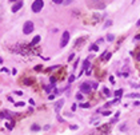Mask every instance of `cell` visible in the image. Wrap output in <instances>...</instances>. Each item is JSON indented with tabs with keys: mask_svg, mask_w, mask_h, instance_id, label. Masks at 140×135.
I'll return each mask as SVG.
<instances>
[{
	"mask_svg": "<svg viewBox=\"0 0 140 135\" xmlns=\"http://www.w3.org/2000/svg\"><path fill=\"white\" fill-rule=\"evenodd\" d=\"M69 128H71V130H73V131H75V130H77V128H79V127H77L76 124H72L71 127H69Z\"/></svg>",
	"mask_w": 140,
	"mask_h": 135,
	"instance_id": "25",
	"label": "cell"
},
{
	"mask_svg": "<svg viewBox=\"0 0 140 135\" xmlns=\"http://www.w3.org/2000/svg\"><path fill=\"white\" fill-rule=\"evenodd\" d=\"M103 115H104V116H108V115H111V111H104Z\"/></svg>",
	"mask_w": 140,
	"mask_h": 135,
	"instance_id": "26",
	"label": "cell"
},
{
	"mask_svg": "<svg viewBox=\"0 0 140 135\" xmlns=\"http://www.w3.org/2000/svg\"><path fill=\"white\" fill-rule=\"evenodd\" d=\"M39 42H40V36L37 35V36H35L33 39H32V42H31V44H33V46H35V44H37Z\"/></svg>",
	"mask_w": 140,
	"mask_h": 135,
	"instance_id": "9",
	"label": "cell"
},
{
	"mask_svg": "<svg viewBox=\"0 0 140 135\" xmlns=\"http://www.w3.org/2000/svg\"><path fill=\"white\" fill-rule=\"evenodd\" d=\"M91 88H92V90H96V88H98V83L93 82V83L91 84Z\"/></svg>",
	"mask_w": 140,
	"mask_h": 135,
	"instance_id": "20",
	"label": "cell"
},
{
	"mask_svg": "<svg viewBox=\"0 0 140 135\" xmlns=\"http://www.w3.org/2000/svg\"><path fill=\"white\" fill-rule=\"evenodd\" d=\"M88 67H89V59H85V60H84V64H83V68H81V70L84 71L85 68H88Z\"/></svg>",
	"mask_w": 140,
	"mask_h": 135,
	"instance_id": "10",
	"label": "cell"
},
{
	"mask_svg": "<svg viewBox=\"0 0 140 135\" xmlns=\"http://www.w3.org/2000/svg\"><path fill=\"white\" fill-rule=\"evenodd\" d=\"M110 82L115 84V78H114V76H110Z\"/></svg>",
	"mask_w": 140,
	"mask_h": 135,
	"instance_id": "29",
	"label": "cell"
},
{
	"mask_svg": "<svg viewBox=\"0 0 140 135\" xmlns=\"http://www.w3.org/2000/svg\"><path fill=\"white\" fill-rule=\"evenodd\" d=\"M52 88H53V86H45V91L47 92H51Z\"/></svg>",
	"mask_w": 140,
	"mask_h": 135,
	"instance_id": "21",
	"label": "cell"
},
{
	"mask_svg": "<svg viewBox=\"0 0 140 135\" xmlns=\"http://www.w3.org/2000/svg\"><path fill=\"white\" fill-rule=\"evenodd\" d=\"M127 98H134V99H140V94H130V95H127Z\"/></svg>",
	"mask_w": 140,
	"mask_h": 135,
	"instance_id": "11",
	"label": "cell"
},
{
	"mask_svg": "<svg viewBox=\"0 0 140 135\" xmlns=\"http://www.w3.org/2000/svg\"><path fill=\"white\" fill-rule=\"evenodd\" d=\"M24 104H25L24 102H16V103H15V106H16V107H23Z\"/></svg>",
	"mask_w": 140,
	"mask_h": 135,
	"instance_id": "18",
	"label": "cell"
},
{
	"mask_svg": "<svg viewBox=\"0 0 140 135\" xmlns=\"http://www.w3.org/2000/svg\"><path fill=\"white\" fill-rule=\"evenodd\" d=\"M73 80H75V76H73V75H71V76L68 78V82H69V83H72Z\"/></svg>",
	"mask_w": 140,
	"mask_h": 135,
	"instance_id": "22",
	"label": "cell"
},
{
	"mask_svg": "<svg viewBox=\"0 0 140 135\" xmlns=\"http://www.w3.org/2000/svg\"><path fill=\"white\" fill-rule=\"evenodd\" d=\"M89 50H91V51H98V44H92L91 47H89Z\"/></svg>",
	"mask_w": 140,
	"mask_h": 135,
	"instance_id": "17",
	"label": "cell"
},
{
	"mask_svg": "<svg viewBox=\"0 0 140 135\" xmlns=\"http://www.w3.org/2000/svg\"><path fill=\"white\" fill-rule=\"evenodd\" d=\"M110 26H112V22H111V20H107V23H106L103 27H104V28H107V27H110Z\"/></svg>",
	"mask_w": 140,
	"mask_h": 135,
	"instance_id": "19",
	"label": "cell"
},
{
	"mask_svg": "<svg viewBox=\"0 0 140 135\" xmlns=\"http://www.w3.org/2000/svg\"><path fill=\"white\" fill-rule=\"evenodd\" d=\"M15 94H16V95H23V92H21V91H16Z\"/></svg>",
	"mask_w": 140,
	"mask_h": 135,
	"instance_id": "33",
	"label": "cell"
},
{
	"mask_svg": "<svg viewBox=\"0 0 140 135\" xmlns=\"http://www.w3.org/2000/svg\"><path fill=\"white\" fill-rule=\"evenodd\" d=\"M48 99H49V100H53V99H55V95H52V94H51V95L48 96Z\"/></svg>",
	"mask_w": 140,
	"mask_h": 135,
	"instance_id": "30",
	"label": "cell"
},
{
	"mask_svg": "<svg viewBox=\"0 0 140 135\" xmlns=\"http://www.w3.org/2000/svg\"><path fill=\"white\" fill-rule=\"evenodd\" d=\"M1 72H8V68H5V67H3V68H1Z\"/></svg>",
	"mask_w": 140,
	"mask_h": 135,
	"instance_id": "31",
	"label": "cell"
},
{
	"mask_svg": "<svg viewBox=\"0 0 140 135\" xmlns=\"http://www.w3.org/2000/svg\"><path fill=\"white\" fill-rule=\"evenodd\" d=\"M11 2H17V0H11Z\"/></svg>",
	"mask_w": 140,
	"mask_h": 135,
	"instance_id": "39",
	"label": "cell"
},
{
	"mask_svg": "<svg viewBox=\"0 0 140 135\" xmlns=\"http://www.w3.org/2000/svg\"><path fill=\"white\" fill-rule=\"evenodd\" d=\"M138 123H139V126H140V118H139V120H138Z\"/></svg>",
	"mask_w": 140,
	"mask_h": 135,
	"instance_id": "37",
	"label": "cell"
},
{
	"mask_svg": "<svg viewBox=\"0 0 140 135\" xmlns=\"http://www.w3.org/2000/svg\"><path fill=\"white\" fill-rule=\"evenodd\" d=\"M103 92H104V95H106V96H111V92H110V90H108V88L104 87V88H103Z\"/></svg>",
	"mask_w": 140,
	"mask_h": 135,
	"instance_id": "13",
	"label": "cell"
},
{
	"mask_svg": "<svg viewBox=\"0 0 140 135\" xmlns=\"http://www.w3.org/2000/svg\"><path fill=\"white\" fill-rule=\"evenodd\" d=\"M73 58H75V54H71V55L68 56V62H71V60H73Z\"/></svg>",
	"mask_w": 140,
	"mask_h": 135,
	"instance_id": "23",
	"label": "cell"
},
{
	"mask_svg": "<svg viewBox=\"0 0 140 135\" xmlns=\"http://www.w3.org/2000/svg\"><path fill=\"white\" fill-rule=\"evenodd\" d=\"M138 26H140V20H139V22H138Z\"/></svg>",
	"mask_w": 140,
	"mask_h": 135,
	"instance_id": "38",
	"label": "cell"
},
{
	"mask_svg": "<svg viewBox=\"0 0 140 135\" xmlns=\"http://www.w3.org/2000/svg\"><path fill=\"white\" fill-rule=\"evenodd\" d=\"M69 38H71V35H69V32H68V31H64V32H63V35H61V42H60V47H61V48L65 47V46L68 44Z\"/></svg>",
	"mask_w": 140,
	"mask_h": 135,
	"instance_id": "3",
	"label": "cell"
},
{
	"mask_svg": "<svg viewBox=\"0 0 140 135\" xmlns=\"http://www.w3.org/2000/svg\"><path fill=\"white\" fill-rule=\"evenodd\" d=\"M91 84H88V83H83V84H80V92L81 94H88V92H91Z\"/></svg>",
	"mask_w": 140,
	"mask_h": 135,
	"instance_id": "4",
	"label": "cell"
},
{
	"mask_svg": "<svg viewBox=\"0 0 140 135\" xmlns=\"http://www.w3.org/2000/svg\"><path fill=\"white\" fill-rule=\"evenodd\" d=\"M134 40H140V35H138V36H135V39Z\"/></svg>",
	"mask_w": 140,
	"mask_h": 135,
	"instance_id": "34",
	"label": "cell"
},
{
	"mask_svg": "<svg viewBox=\"0 0 140 135\" xmlns=\"http://www.w3.org/2000/svg\"><path fill=\"white\" fill-rule=\"evenodd\" d=\"M53 3H55V4H61V3H63V0H52Z\"/></svg>",
	"mask_w": 140,
	"mask_h": 135,
	"instance_id": "24",
	"label": "cell"
},
{
	"mask_svg": "<svg viewBox=\"0 0 140 135\" xmlns=\"http://www.w3.org/2000/svg\"><path fill=\"white\" fill-rule=\"evenodd\" d=\"M33 28H35V26H33L32 22L31 20L25 22L24 26H23V34H24V35H29V34L33 32Z\"/></svg>",
	"mask_w": 140,
	"mask_h": 135,
	"instance_id": "1",
	"label": "cell"
},
{
	"mask_svg": "<svg viewBox=\"0 0 140 135\" xmlns=\"http://www.w3.org/2000/svg\"><path fill=\"white\" fill-rule=\"evenodd\" d=\"M63 104H64V99H60L59 102H57L56 104H55V110H56V111H59V110L61 108V106H63Z\"/></svg>",
	"mask_w": 140,
	"mask_h": 135,
	"instance_id": "7",
	"label": "cell"
},
{
	"mask_svg": "<svg viewBox=\"0 0 140 135\" xmlns=\"http://www.w3.org/2000/svg\"><path fill=\"white\" fill-rule=\"evenodd\" d=\"M114 39H115V36L112 35V34H108V35H107V40L108 42H114Z\"/></svg>",
	"mask_w": 140,
	"mask_h": 135,
	"instance_id": "12",
	"label": "cell"
},
{
	"mask_svg": "<svg viewBox=\"0 0 140 135\" xmlns=\"http://www.w3.org/2000/svg\"><path fill=\"white\" fill-rule=\"evenodd\" d=\"M3 63V59H1V58H0V64H1Z\"/></svg>",
	"mask_w": 140,
	"mask_h": 135,
	"instance_id": "36",
	"label": "cell"
},
{
	"mask_svg": "<svg viewBox=\"0 0 140 135\" xmlns=\"http://www.w3.org/2000/svg\"><path fill=\"white\" fill-rule=\"evenodd\" d=\"M24 83L27 84V86H28V84H32V80H31V79H29V80H27V79H25V80H24Z\"/></svg>",
	"mask_w": 140,
	"mask_h": 135,
	"instance_id": "27",
	"label": "cell"
},
{
	"mask_svg": "<svg viewBox=\"0 0 140 135\" xmlns=\"http://www.w3.org/2000/svg\"><path fill=\"white\" fill-rule=\"evenodd\" d=\"M21 7H23V2H17L16 4H13V7H12V12H17Z\"/></svg>",
	"mask_w": 140,
	"mask_h": 135,
	"instance_id": "5",
	"label": "cell"
},
{
	"mask_svg": "<svg viewBox=\"0 0 140 135\" xmlns=\"http://www.w3.org/2000/svg\"><path fill=\"white\" fill-rule=\"evenodd\" d=\"M43 7H44V2H43V0H35L32 3V7H31V8H32V11L35 14H37L43 10Z\"/></svg>",
	"mask_w": 140,
	"mask_h": 135,
	"instance_id": "2",
	"label": "cell"
},
{
	"mask_svg": "<svg viewBox=\"0 0 140 135\" xmlns=\"http://www.w3.org/2000/svg\"><path fill=\"white\" fill-rule=\"evenodd\" d=\"M69 2H71V0H67V2H65V4H69Z\"/></svg>",
	"mask_w": 140,
	"mask_h": 135,
	"instance_id": "35",
	"label": "cell"
},
{
	"mask_svg": "<svg viewBox=\"0 0 140 135\" xmlns=\"http://www.w3.org/2000/svg\"><path fill=\"white\" fill-rule=\"evenodd\" d=\"M126 127H127L126 124H122V126H120V130H122V131H126V130H127Z\"/></svg>",
	"mask_w": 140,
	"mask_h": 135,
	"instance_id": "28",
	"label": "cell"
},
{
	"mask_svg": "<svg viewBox=\"0 0 140 135\" xmlns=\"http://www.w3.org/2000/svg\"><path fill=\"white\" fill-rule=\"evenodd\" d=\"M41 67H43V66H36V67H35V70H41Z\"/></svg>",
	"mask_w": 140,
	"mask_h": 135,
	"instance_id": "32",
	"label": "cell"
},
{
	"mask_svg": "<svg viewBox=\"0 0 140 135\" xmlns=\"http://www.w3.org/2000/svg\"><path fill=\"white\" fill-rule=\"evenodd\" d=\"M83 98H84V96H83L81 92H77V94H76V99L77 100H83Z\"/></svg>",
	"mask_w": 140,
	"mask_h": 135,
	"instance_id": "16",
	"label": "cell"
},
{
	"mask_svg": "<svg viewBox=\"0 0 140 135\" xmlns=\"http://www.w3.org/2000/svg\"><path fill=\"white\" fill-rule=\"evenodd\" d=\"M31 130H32V131H39V130H40V127H39L37 124H32V126H31Z\"/></svg>",
	"mask_w": 140,
	"mask_h": 135,
	"instance_id": "15",
	"label": "cell"
},
{
	"mask_svg": "<svg viewBox=\"0 0 140 135\" xmlns=\"http://www.w3.org/2000/svg\"><path fill=\"white\" fill-rule=\"evenodd\" d=\"M80 107L81 108H89L91 106H89V103H80Z\"/></svg>",
	"mask_w": 140,
	"mask_h": 135,
	"instance_id": "14",
	"label": "cell"
},
{
	"mask_svg": "<svg viewBox=\"0 0 140 135\" xmlns=\"http://www.w3.org/2000/svg\"><path fill=\"white\" fill-rule=\"evenodd\" d=\"M9 116H11V114L8 111H1V112H0V118L1 119H11Z\"/></svg>",
	"mask_w": 140,
	"mask_h": 135,
	"instance_id": "6",
	"label": "cell"
},
{
	"mask_svg": "<svg viewBox=\"0 0 140 135\" xmlns=\"http://www.w3.org/2000/svg\"><path fill=\"white\" fill-rule=\"evenodd\" d=\"M123 94H124V91L122 90V88H120V90H116V91H115V96H116L118 99H119V98H120V96H122Z\"/></svg>",
	"mask_w": 140,
	"mask_h": 135,
	"instance_id": "8",
	"label": "cell"
}]
</instances>
